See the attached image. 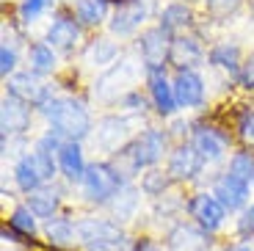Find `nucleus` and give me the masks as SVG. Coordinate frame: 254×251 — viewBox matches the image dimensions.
Instances as JSON below:
<instances>
[{
	"label": "nucleus",
	"instance_id": "f3484780",
	"mask_svg": "<svg viewBox=\"0 0 254 251\" xmlns=\"http://www.w3.org/2000/svg\"><path fill=\"white\" fill-rule=\"evenodd\" d=\"M172 63L174 66H180V72L188 69V66H193V63L202 61V47H199L196 39L190 36H177L172 42Z\"/></svg>",
	"mask_w": 254,
	"mask_h": 251
},
{
	"label": "nucleus",
	"instance_id": "39448f33",
	"mask_svg": "<svg viewBox=\"0 0 254 251\" xmlns=\"http://www.w3.org/2000/svg\"><path fill=\"white\" fill-rule=\"evenodd\" d=\"M155 0H127L116 8L114 19H111V31L119 33V36H127L133 33L135 28H141L146 22V17L152 14Z\"/></svg>",
	"mask_w": 254,
	"mask_h": 251
},
{
	"label": "nucleus",
	"instance_id": "f257e3e1",
	"mask_svg": "<svg viewBox=\"0 0 254 251\" xmlns=\"http://www.w3.org/2000/svg\"><path fill=\"white\" fill-rule=\"evenodd\" d=\"M42 111H45V116L50 119L56 138H66L69 144H77V141L91 130V119H89V113H86V108L77 100H72V97L47 100Z\"/></svg>",
	"mask_w": 254,
	"mask_h": 251
},
{
	"label": "nucleus",
	"instance_id": "5701e85b",
	"mask_svg": "<svg viewBox=\"0 0 254 251\" xmlns=\"http://www.w3.org/2000/svg\"><path fill=\"white\" fill-rule=\"evenodd\" d=\"M160 25L166 31H183V28L190 25V8L185 3H172V6H166L163 14H160Z\"/></svg>",
	"mask_w": 254,
	"mask_h": 251
},
{
	"label": "nucleus",
	"instance_id": "473e14b6",
	"mask_svg": "<svg viewBox=\"0 0 254 251\" xmlns=\"http://www.w3.org/2000/svg\"><path fill=\"white\" fill-rule=\"evenodd\" d=\"M238 130H241V138L249 141V144H254V111L243 113L241 125H238Z\"/></svg>",
	"mask_w": 254,
	"mask_h": 251
},
{
	"label": "nucleus",
	"instance_id": "f03ea898",
	"mask_svg": "<svg viewBox=\"0 0 254 251\" xmlns=\"http://www.w3.org/2000/svg\"><path fill=\"white\" fill-rule=\"evenodd\" d=\"M122 188V177L114 166L108 163H94L86 169L83 177V190L91 201H108L111 196H116Z\"/></svg>",
	"mask_w": 254,
	"mask_h": 251
},
{
	"label": "nucleus",
	"instance_id": "c756f323",
	"mask_svg": "<svg viewBox=\"0 0 254 251\" xmlns=\"http://www.w3.org/2000/svg\"><path fill=\"white\" fill-rule=\"evenodd\" d=\"M33 163H36L39 174H42V180H53V174H56V166H53V155L45 149V146H39L36 152H33Z\"/></svg>",
	"mask_w": 254,
	"mask_h": 251
},
{
	"label": "nucleus",
	"instance_id": "423d86ee",
	"mask_svg": "<svg viewBox=\"0 0 254 251\" xmlns=\"http://www.w3.org/2000/svg\"><path fill=\"white\" fill-rule=\"evenodd\" d=\"M188 213L196 218L199 229H204V232H216L218 226L224 224V218H227L224 204L213 193H196L188 201Z\"/></svg>",
	"mask_w": 254,
	"mask_h": 251
},
{
	"label": "nucleus",
	"instance_id": "a878e982",
	"mask_svg": "<svg viewBox=\"0 0 254 251\" xmlns=\"http://www.w3.org/2000/svg\"><path fill=\"white\" fill-rule=\"evenodd\" d=\"M33 218H36V215L28 207H17L11 213V229L17 235H22V238H33V235H36V221Z\"/></svg>",
	"mask_w": 254,
	"mask_h": 251
},
{
	"label": "nucleus",
	"instance_id": "a211bd4d",
	"mask_svg": "<svg viewBox=\"0 0 254 251\" xmlns=\"http://www.w3.org/2000/svg\"><path fill=\"white\" fill-rule=\"evenodd\" d=\"M127 127H130L127 119H105L102 130L97 132V144L105 152H116L122 146V141L127 138Z\"/></svg>",
	"mask_w": 254,
	"mask_h": 251
},
{
	"label": "nucleus",
	"instance_id": "b1692460",
	"mask_svg": "<svg viewBox=\"0 0 254 251\" xmlns=\"http://www.w3.org/2000/svg\"><path fill=\"white\" fill-rule=\"evenodd\" d=\"M75 11L83 25H100L108 14V3L105 0H77Z\"/></svg>",
	"mask_w": 254,
	"mask_h": 251
},
{
	"label": "nucleus",
	"instance_id": "412c9836",
	"mask_svg": "<svg viewBox=\"0 0 254 251\" xmlns=\"http://www.w3.org/2000/svg\"><path fill=\"white\" fill-rule=\"evenodd\" d=\"M28 210L36 218H53L58 210V193L56 190H33L28 196Z\"/></svg>",
	"mask_w": 254,
	"mask_h": 251
},
{
	"label": "nucleus",
	"instance_id": "f8f14e48",
	"mask_svg": "<svg viewBox=\"0 0 254 251\" xmlns=\"http://www.w3.org/2000/svg\"><path fill=\"white\" fill-rule=\"evenodd\" d=\"M31 122V113H28L25 102L17 100V97H6L3 100V111H0V125H3V132H22Z\"/></svg>",
	"mask_w": 254,
	"mask_h": 251
},
{
	"label": "nucleus",
	"instance_id": "9d476101",
	"mask_svg": "<svg viewBox=\"0 0 254 251\" xmlns=\"http://www.w3.org/2000/svg\"><path fill=\"white\" fill-rule=\"evenodd\" d=\"M199 163H202V157L193 146H177L169 157V171L166 174L172 180H190L199 171Z\"/></svg>",
	"mask_w": 254,
	"mask_h": 251
},
{
	"label": "nucleus",
	"instance_id": "dca6fc26",
	"mask_svg": "<svg viewBox=\"0 0 254 251\" xmlns=\"http://www.w3.org/2000/svg\"><path fill=\"white\" fill-rule=\"evenodd\" d=\"M169 251H204V229L180 224L169 235Z\"/></svg>",
	"mask_w": 254,
	"mask_h": 251
},
{
	"label": "nucleus",
	"instance_id": "bb28decb",
	"mask_svg": "<svg viewBox=\"0 0 254 251\" xmlns=\"http://www.w3.org/2000/svg\"><path fill=\"white\" fill-rule=\"evenodd\" d=\"M229 174H235L238 180L243 182H252L254 177V157L249 152H235L232 160H229Z\"/></svg>",
	"mask_w": 254,
	"mask_h": 251
},
{
	"label": "nucleus",
	"instance_id": "4be33fe9",
	"mask_svg": "<svg viewBox=\"0 0 254 251\" xmlns=\"http://www.w3.org/2000/svg\"><path fill=\"white\" fill-rule=\"evenodd\" d=\"M14 174H17V185L25 190V193H33V190H39V185L45 182V180H42V174H39V169H36V163H33V157H31V155L19 160V163H17V171H14Z\"/></svg>",
	"mask_w": 254,
	"mask_h": 251
},
{
	"label": "nucleus",
	"instance_id": "2f4dec72",
	"mask_svg": "<svg viewBox=\"0 0 254 251\" xmlns=\"http://www.w3.org/2000/svg\"><path fill=\"white\" fill-rule=\"evenodd\" d=\"M50 3H53V0H22V6H19V17H22V22L36 19L42 11L50 8Z\"/></svg>",
	"mask_w": 254,
	"mask_h": 251
},
{
	"label": "nucleus",
	"instance_id": "393cba45",
	"mask_svg": "<svg viewBox=\"0 0 254 251\" xmlns=\"http://www.w3.org/2000/svg\"><path fill=\"white\" fill-rule=\"evenodd\" d=\"M238 47L235 44H218V47H213L210 50V63H216V66H224V69H229V72H235L238 69Z\"/></svg>",
	"mask_w": 254,
	"mask_h": 251
},
{
	"label": "nucleus",
	"instance_id": "cd10ccee",
	"mask_svg": "<svg viewBox=\"0 0 254 251\" xmlns=\"http://www.w3.org/2000/svg\"><path fill=\"white\" fill-rule=\"evenodd\" d=\"M31 66L36 72H53V66H56V53H53V47L36 44L31 50Z\"/></svg>",
	"mask_w": 254,
	"mask_h": 251
},
{
	"label": "nucleus",
	"instance_id": "2eb2a0df",
	"mask_svg": "<svg viewBox=\"0 0 254 251\" xmlns=\"http://www.w3.org/2000/svg\"><path fill=\"white\" fill-rule=\"evenodd\" d=\"M8 91H11V97H17V100H22V102H42V105L47 102L45 86H42L33 75H14L11 80H8Z\"/></svg>",
	"mask_w": 254,
	"mask_h": 251
},
{
	"label": "nucleus",
	"instance_id": "f704fd0d",
	"mask_svg": "<svg viewBox=\"0 0 254 251\" xmlns=\"http://www.w3.org/2000/svg\"><path fill=\"white\" fill-rule=\"evenodd\" d=\"M241 6V0H207V8L216 14H229Z\"/></svg>",
	"mask_w": 254,
	"mask_h": 251
},
{
	"label": "nucleus",
	"instance_id": "6ab92c4d",
	"mask_svg": "<svg viewBox=\"0 0 254 251\" xmlns=\"http://www.w3.org/2000/svg\"><path fill=\"white\" fill-rule=\"evenodd\" d=\"M75 232H77V226L69 218H50L45 226V235L53 249H69L75 243Z\"/></svg>",
	"mask_w": 254,
	"mask_h": 251
},
{
	"label": "nucleus",
	"instance_id": "1a4fd4ad",
	"mask_svg": "<svg viewBox=\"0 0 254 251\" xmlns=\"http://www.w3.org/2000/svg\"><path fill=\"white\" fill-rule=\"evenodd\" d=\"M213 196L224 204V210H241L249 199V182L238 180L235 174H224L213 188Z\"/></svg>",
	"mask_w": 254,
	"mask_h": 251
},
{
	"label": "nucleus",
	"instance_id": "7ed1b4c3",
	"mask_svg": "<svg viewBox=\"0 0 254 251\" xmlns=\"http://www.w3.org/2000/svg\"><path fill=\"white\" fill-rule=\"evenodd\" d=\"M172 42L174 39H169V31L163 25L144 31V36H141V56H144V63L149 72L163 69L166 58L172 56Z\"/></svg>",
	"mask_w": 254,
	"mask_h": 251
},
{
	"label": "nucleus",
	"instance_id": "0eeeda50",
	"mask_svg": "<svg viewBox=\"0 0 254 251\" xmlns=\"http://www.w3.org/2000/svg\"><path fill=\"white\" fill-rule=\"evenodd\" d=\"M166 149V132L160 130H146L141 132L138 138H135V144L130 146V163H133V169H146V166H152L160 160V155H163Z\"/></svg>",
	"mask_w": 254,
	"mask_h": 251
},
{
	"label": "nucleus",
	"instance_id": "ea45409f",
	"mask_svg": "<svg viewBox=\"0 0 254 251\" xmlns=\"http://www.w3.org/2000/svg\"><path fill=\"white\" fill-rule=\"evenodd\" d=\"M105 3H108V0H105ZM116 3H119V6H122V3H127V0H116Z\"/></svg>",
	"mask_w": 254,
	"mask_h": 251
},
{
	"label": "nucleus",
	"instance_id": "72a5a7b5",
	"mask_svg": "<svg viewBox=\"0 0 254 251\" xmlns=\"http://www.w3.org/2000/svg\"><path fill=\"white\" fill-rule=\"evenodd\" d=\"M238 229H241V235H246V238H252V235H254V204H252V207H246V210L241 213Z\"/></svg>",
	"mask_w": 254,
	"mask_h": 251
},
{
	"label": "nucleus",
	"instance_id": "7c9ffc66",
	"mask_svg": "<svg viewBox=\"0 0 254 251\" xmlns=\"http://www.w3.org/2000/svg\"><path fill=\"white\" fill-rule=\"evenodd\" d=\"M166 185H169V177H166L163 171H149V174L144 177V182H141V188L149 196H160L166 190Z\"/></svg>",
	"mask_w": 254,
	"mask_h": 251
},
{
	"label": "nucleus",
	"instance_id": "4468645a",
	"mask_svg": "<svg viewBox=\"0 0 254 251\" xmlns=\"http://www.w3.org/2000/svg\"><path fill=\"white\" fill-rule=\"evenodd\" d=\"M47 42H50V47H56V50H72V47L80 42V28H77L75 19L61 17V19H56L53 28L47 31Z\"/></svg>",
	"mask_w": 254,
	"mask_h": 251
},
{
	"label": "nucleus",
	"instance_id": "c85d7f7f",
	"mask_svg": "<svg viewBox=\"0 0 254 251\" xmlns=\"http://www.w3.org/2000/svg\"><path fill=\"white\" fill-rule=\"evenodd\" d=\"M116 53H119V50H116L108 39H100L97 44H91L89 50H86V61H89V63H111Z\"/></svg>",
	"mask_w": 254,
	"mask_h": 251
},
{
	"label": "nucleus",
	"instance_id": "58836bf2",
	"mask_svg": "<svg viewBox=\"0 0 254 251\" xmlns=\"http://www.w3.org/2000/svg\"><path fill=\"white\" fill-rule=\"evenodd\" d=\"M227 251H254V235H252V238H243V240H238V243H232Z\"/></svg>",
	"mask_w": 254,
	"mask_h": 251
},
{
	"label": "nucleus",
	"instance_id": "aec40b11",
	"mask_svg": "<svg viewBox=\"0 0 254 251\" xmlns=\"http://www.w3.org/2000/svg\"><path fill=\"white\" fill-rule=\"evenodd\" d=\"M58 163H61V171L69 180H83L86 169H89V166L83 163V152L77 144H64L61 152H58Z\"/></svg>",
	"mask_w": 254,
	"mask_h": 251
},
{
	"label": "nucleus",
	"instance_id": "4c0bfd02",
	"mask_svg": "<svg viewBox=\"0 0 254 251\" xmlns=\"http://www.w3.org/2000/svg\"><path fill=\"white\" fill-rule=\"evenodd\" d=\"M133 251H163V249H160V246L155 243V240H149V238H141L138 243L133 246Z\"/></svg>",
	"mask_w": 254,
	"mask_h": 251
},
{
	"label": "nucleus",
	"instance_id": "6e6552de",
	"mask_svg": "<svg viewBox=\"0 0 254 251\" xmlns=\"http://www.w3.org/2000/svg\"><path fill=\"white\" fill-rule=\"evenodd\" d=\"M174 97H177V105H183V108L202 105V100H204V80L193 69L177 72V77H174Z\"/></svg>",
	"mask_w": 254,
	"mask_h": 251
},
{
	"label": "nucleus",
	"instance_id": "ddd939ff",
	"mask_svg": "<svg viewBox=\"0 0 254 251\" xmlns=\"http://www.w3.org/2000/svg\"><path fill=\"white\" fill-rule=\"evenodd\" d=\"M190 146L199 152L202 160H218V157L224 155V149H227V141H224V135H218L213 127H199V130L193 132V144Z\"/></svg>",
	"mask_w": 254,
	"mask_h": 251
},
{
	"label": "nucleus",
	"instance_id": "20e7f679",
	"mask_svg": "<svg viewBox=\"0 0 254 251\" xmlns=\"http://www.w3.org/2000/svg\"><path fill=\"white\" fill-rule=\"evenodd\" d=\"M77 238L97 249H116L122 246V229L102 218H83L77 224Z\"/></svg>",
	"mask_w": 254,
	"mask_h": 251
},
{
	"label": "nucleus",
	"instance_id": "e433bc0d",
	"mask_svg": "<svg viewBox=\"0 0 254 251\" xmlns=\"http://www.w3.org/2000/svg\"><path fill=\"white\" fill-rule=\"evenodd\" d=\"M241 83L246 88H254V56L249 58L246 63H243V69H241Z\"/></svg>",
	"mask_w": 254,
	"mask_h": 251
},
{
	"label": "nucleus",
	"instance_id": "c9c22d12",
	"mask_svg": "<svg viewBox=\"0 0 254 251\" xmlns=\"http://www.w3.org/2000/svg\"><path fill=\"white\" fill-rule=\"evenodd\" d=\"M14 63H17L14 50H8V44H3V50H0V72H3V75H8V72L14 69Z\"/></svg>",
	"mask_w": 254,
	"mask_h": 251
},
{
	"label": "nucleus",
	"instance_id": "9b49d317",
	"mask_svg": "<svg viewBox=\"0 0 254 251\" xmlns=\"http://www.w3.org/2000/svg\"><path fill=\"white\" fill-rule=\"evenodd\" d=\"M149 88H152V100H155V108H158V113H163V116L174 113V108H177V97H174V83L166 80L163 69L149 72Z\"/></svg>",
	"mask_w": 254,
	"mask_h": 251
}]
</instances>
